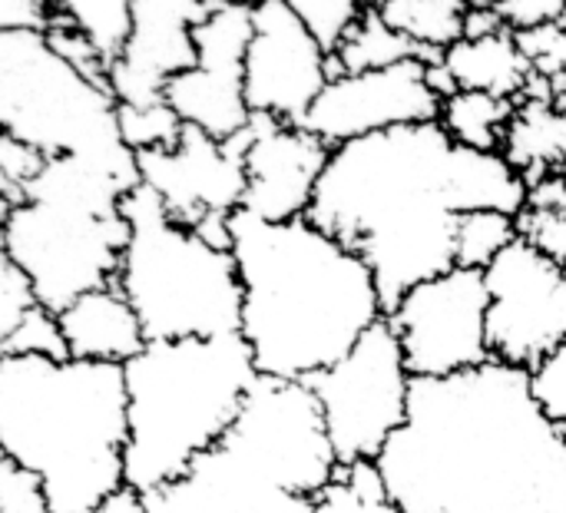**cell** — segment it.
<instances>
[{
    "label": "cell",
    "mask_w": 566,
    "mask_h": 513,
    "mask_svg": "<svg viewBox=\"0 0 566 513\" xmlns=\"http://www.w3.org/2000/svg\"><path fill=\"white\" fill-rule=\"evenodd\" d=\"M56 7L66 23H73L80 33L90 36V43L99 50L106 66L119 56L129 33L133 0H56Z\"/></svg>",
    "instance_id": "4316f807"
},
{
    "label": "cell",
    "mask_w": 566,
    "mask_h": 513,
    "mask_svg": "<svg viewBox=\"0 0 566 513\" xmlns=\"http://www.w3.org/2000/svg\"><path fill=\"white\" fill-rule=\"evenodd\" d=\"M405 60H424L441 63L418 43H411L405 33H398L378 7H365L361 20L352 27V33L342 40V46L332 53V76L342 73H368V70H388Z\"/></svg>",
    "instance_id": "7402d4cb"
},
{
    "label": "cell",
    "mask_w": 566,
    "mask_h": 513,
    "mask_svg": "<svg viewBox=\"0 0 566 513\" xmlns=\"http://www.w3.org/2000/svg\"><path fill=\"white\" fill-rule=\"evenodd\" d=\"M411 381L388 318L368 328L342 362L308 381L342 464L381 458L408 421Z\"/></svg>",
    "instance_id": "9c48e42d"
},
{
    "label": "cell",
    "mask_w": 566,
    "mask_h": 513,
    "mask_svg": "<svg viewBox=\"0 0 566 513\" xmlns=\"http://www.w3.org/2000/svg\"><path fill=\"white\" fill-rule=\"evenodd\" d=\"M378 468L401 513H566V431L531 371L497 358L415 378Z\"/></svg>",
    "instance_id": "6da1fadb"
},
{
    "label": "cell",
    "mask_w": 566,
    "mask_h": 513,
    "mask_svg": "<svg viewBox=\"0 0 566 513\" xmlns=\"http://www.w3.org/2000/svg\"><path fill=\"white\" fill-rule=\"evenodd\" d=\"M242 328L262 378L312 381L385 318L368 262L312 219L232 216Z\"/></svg>",
    "instance_id": "3957f363"
},
{
    "label": "cell",
    "mask_w": 566,
    "mask_h": 513,
    "mask_svg": "<svg viewBox=\"0 0 566 513\" xmlns=\"http://www.w3.org/2000/svg\"><path fill=\"white\" fill-rule=\"evenodd\" d=\"M129 395L126 488L153 494L216 448L259 381L249 342L235 335L149 342L123 365Z\"/></svg>",
    "instance_id": "5b68a950"
},
{
    "label": "cell",
    "mask_w": 566,
    "mask_h": 513,
    "mask_svg": "<svg viewBox=\"0 0 566 513\" xmlns=\"http://www.w3.org/2000/svg\"><path fill=\"white\" fill-rule=\"evenodd\" d=\"M182 129L186 123L166 100L153 106H119V133L136 156L153 149H172L182 139Z\"/></svg>",
    "instance_id": "83f0119b"
},
{
    "label": "cell",
    "mask_w": 566,
    "mask_h": 513,
    "mask_svg": "<svg viewBox=\"0 0 566 513\" xmlns=\"http://www.w3.org/2000/svg\"><path fill=\"white\" fill-rule=\"evenodd\" d=\"M521 50L527 53V60L534 63L537 76H547L554 83L566 80V23H551V27H537V30H524L517 33Z\"/></svg>",
    "instance_id": "d6a6232c"
},
{
    "label": "cell",
    "mask_w": 566,
    "mask_h": 513,
    "mask_svg": "<svg viewBox=\"0 0 566 513\" xmlns=\"http://www.w3.org/2000/svg\"><path fill=\"white\" fill-rule=\"evenodd\" d=\"M461 146L441 123L398 126L332 149L305 219L358 252L375 272L385 315L454 262Z\"/></svg>",
    "instance_id": "7a4b0ae2"
},
{
    "label": "cell",
    "mask_w": 566,
    "mask_h": 513,
    "mask_svg": "<svg viewBox=\"0 0 566 513\" xmlns=\"http://www.w3.org/2000/svg\"><path fill=\"white\" fill-rule=\"evenodd\" d=\"M279 3H285L328 53L342 46V40L352 33V27L361 20L368 7L365 0H279Z\"/></svg>",
    "instance_id": "f1b7e54d"
},
{
    "label": "cell",
    "mask_w": 566,
    "mask_h": 513,
    "mask_svg": "<svg viewBox=\"0 0 566 513\" xmlns=\"http://www.w3.org/2000/svg\"><path fill=\"white\" fill-rule=\"evenodd\" d=\"M531 378H534L537 401L566 431V345H560L541 368H534Z\"/></svg>",
    "instance_id": "e575fe53"
},
{
    "label": "cell",
    "mask_w": 566,
    "mask_h": 513,
    "mask_svg": "<svg viewBox=\"0 0 566 513\" xmlns=\"http://www.w3.org/2000/svg\"><path fill=\"white\" fill-rule=\"evenodd\" d=\"M133 189L83 159H46L20 206L3 209V255L27 272L36 302L60 315L119 275L129 245L123 199Z\"/></svg>",
    "instance_id": "8992f818"
},
{
    "label": "cell",
    "mask_w": 566,
    "mask_h": 513,
    "mask_svg": "<svg viewBox=\"0 0 566 513\" xmlns=\"http://www.w3.org/2000/svg\"><path fill=\"white\" fill-rule=\"evenodd\" d=\"M497 13L507 30L524 33L551 23H566V0H504Z\"/></svg>",
    "instance_id": "74e56055"
},
{
    "label": "cell",
    "mask_w": 566,
    "mask_h": 513,
    "mask_svg": "<svg viewBox=\"0 0 566 513\" xmlns=\"http://www.w3.org/2000/svg\"><path fill=\"white\" fill-rule=\"evenodd\" d=\"M252 43L245 53V100L259 116L305 123L332 80V53L279 0L252 3Z\"/></svg>",
    "instance_id": "9a60e30c"
},
{
    "label": "cell",
    "mask_w": 566,
    "mask_h": 513,
    "mask_svg": "<svg viewBox=\"0 0 566 513\" xmlns=\"http://www.w3.org/2000/svg\"><path fill=\"white\" fill-rule=\"evenodd\" d=\"M123 365L0 358V451L36 474L56 513H86L126 488Z\"/></svg>",
    "instance_id": "277c9868"
},
{
    "label": "cell",
    "mask_w": 566,
    "mask_h": 513,
    "mask_svg": "<svg viewBox=\"0 0 566 513\" xmlns=\"http://www.w3.org/2000/svg\"><path fill=\"white\" fill-rule=\"evenodd\" d=\"M0 126L46 159H83L129 189L143 186L109 83L73 66L46 33H0Z\"/></svg>",
    "instance_id": "ba28073f"
},
{
    "label": "cell",
    "mask_w": 566,
    "mask_h": 513,
    "mask_svg": "<svg viewBox=\"0 0 566 513\" xmlns=\"http://www.w3.org/2000/svg\"><path fill=\"white\" fill-rule=\"evenodd\" d=\"M46 156L36 153L33 146L13 139V136H0V196H3V209L20 206L30 182L43 172Z\"/></svg>",
    "instance_id": "4dcf8cb0"
},
{
    "label": "cell",
    "mask_w": 566,
    "mask_h": 513,
    "mask_svg": "<svg viewBox=\"0 0 566 513\" xmlns=\"http://www.w3.org/2000/svg\"><path fill=\"white\" fill-rule=\"evenodd\" d=\"M36 292L33 282L20 265H13L7 255L0 259V338L10 335L33 308H36Z\"/></svg>",
    "instance_id": "836d02e7"
},
{
    "label": "cell",
    "mask_w": 566,
    "mask_h": 513,
    "mask_svg": "<svg viewBox=\"0 0 566 513\" xmlns=\"http://www.w3.org/2000/svg\"><path fill=\"white\" fill-rule=\"evenodd\" d=\"M242 3H259V0H242Z\"/></svg>",
    "instance_id": "ee69618b"
},
{
    "label": "cell",
    "mask_w": 566,
    "mask_h": 513,
    "mask_svg": "<svg viewBox=\"0 0 566 513\" xmlns=\"http://www.w3.org/2000/svg\"><path fill=\"white\" fill-rule=\"evenodd\" d=\"M517 113V100H504L494 93L478 90H458L441 106V126L458 146L481 149V153H501L507 126Z\"/></svg>",
    "instance_id": "603a6c76"
},
{
    "label": "cell",
    "mask_w": 566,
    "mask_h": 513,
    "mask_svg": "<svg viewBox=\"0 0 566 513\" xmlns=\"http://www.w3.org/2000/svg\"><path fill=\"white\" fill-rule=\"evenodd\" d=\"M521 235L531 239L537 249H544L551 259H557L566 269V212H534L524 209L517 216Z\"/></svg>",
    "instance_id": "d590c367"
},
{
    "label": "cell",
    "mask_w": 566,
    "mask_h": 513,
    "mask_svg": "<svg viewBox=\"0 0 566 513\" xmlns=\"http://www.w3.org/2000/svg\"><path fill=\"white\" fill-rule=\"evenodd\" d=\"M484 279L491 355L524 371L541 368L566 345V269L521 235L484 269Z\"/></svg>",
    "instance_id": "8fae6325"
},
{
    "label": "cell",
    "mask_w": 566,
    "mask_h": 513,
    "mask_svg": "<svg viewBox=\"0 0 566 513\" xmlns=\"http://www.w3.org/2000/svg\"><path fill=\"white\" fill-rule=\"evenodd\" d=\"M428 66L424 60H405L388 70L332 76L302 126L335 149L398 126L438 123L444 100L434 93Z\"/></svg>",
    "instance_id": "5bb4252c"
},
{
    "label": "cell",
    "mask_w": 566,
    "mask_h": 513,
    "mask_svg": "<svg viewBox=\"0 0 566 513\" xmlns=\"http://www.w3.org/2000/svg\"><path fill=\"white\" fill-rule=\"evenodd\" d=\"M129 245L116 289L139 315L149 342L219 338L242 328V279L232 249H216L179 226L146 186L123 199Z\"/></svg>",
    "instance_id": "52a82bcc"
},
{
    "label": "cell",
    "mask_w": 566,
    "mask_h": 513,
    "mask_svg": "<svg viewBox=\"0 0 566 513\" xmlns=\"http://www.w3.org/2000/svg\"><path fill=\"white\" fill-rule=\"evenodd\" d=\"M328 159L332 146L322 143L305 126L252 113L242 212L265 222L305 219Z\"/></svg>",
    "instance_id": "ac0fdd59"
},
{
    "label": "cell",
    "mask_w": 566,
    "mask_h": 513,
    "mask_svg": "<svg viewBox=\"0 0 566 513\" xmlns=\"http://www.w3.org/2000/svg\"><path fill=\"white\" fill-rule=\"evenodd\" d=\"M86 513H149V511H146V498H143L139 491L123 488V491H116L113 498H106L103 504L90 507Z\"/></svg>",
    "instance_id": "ab89813d"
},
{
    "label": "cell",
    "mask_w": 566,
    "mask_h": 513,
    "mask_svg": "<svg viewBox=\"0 0 566 513\" xmlns=\"http://www.w3.org/2000/svg\"><path fill=\"white\" fill-rule=\"evenodd\" d=\"M60 20L63 17L56 0H0V33H13V30L46 33Z\"/></svg>",
    "instance_id": "8d00e7d4"
},
{
    "label": "cell",
    "mask_w": 566,
    "mask_h": 513,
    "mask_svg": "<svg viewBox=\"0 0 566 513\" xmlns=\"http://www.w3.org/2000/svg\"><path fill=\"white\" fill-rule=\"evenodd\" d=\"M252 123L232 139L219 143L196 126L182 129L172 149L139 153V179L159 196L166 212L196 229L209 216H235L245 199V149Z\"/></svg>",
    "instance_id": "2e32d148"
},
{
    "label": "cell",
    "mask_w": 566,
    "mask_h": 513,
    "mask_svg": "<svg viewBox=\"0 0 566 513\" xmlns=\"http://www.w3.org/2000/svg\"><path fill=\"white\" fill-rule=\"evenodd\" d=\"M501 30H507V27H504L497 10H474L471 7L468 23H464V36L478 40V36H491V33H501Z\"/></svg>",
    "instance_id": "60d3db41"
},
{
    "label": "cell",
    "mask_w": 566,
    "mask_h": 513,
    "mask_svg": "<svg viewBox=\"0 0 566 513\" xmlns=\"http://www.w3.org/2000/svg\"><path fill=\"white\" fill-rule=\"evenodd\" d=\"M444 66L454 76L458 90L494 93L504 100H524L537 70L517 43L514 30H501L491 36H464L444 53Z\"/></svg>",
    "instance_id": "ffe728a7"
},
{
    "label": "cell",
    "mask_w": 566,
    "mask_h": 513,
    "mask_svg": "<svg viewBox=\"0 0 566 513\" xmlns=\"http://www.w3.org/2000/svg\"><path fill=\"white\" fill-rule=\"evenodd\" d=\"M527 209L534 212H566V176H544L527 186Z\"/></svg>",
    "instance_id": "f35d334b"
},
{
    "label": "cell",
    "mask_w": 566,
    "mask_h": 513,
    "mask_svg": "<svg viewBox=\"0 0 566 513\" xmlns=\"http://www.w3.org/2000/svg\"><path fill=\"white\" fill-rule=\"evenodd\" d=\"M504 159L527 186L544 176H566V106L554 100H521L507 126Z\"/></svg>",
    "instance_id": "44dd1931"
},
{
    "label": "cell",
    "mask_w": 566,
    "mask_h": 513,
    "mask_svg": "<svg viewBox=\"0 0 566 513\" xmlns=\"http://www.w3.org/2000/svg\"><path fill=\"white\" fill-rule=\"evenodd\" d=\"M517 239H521L517 216H507L497 209L464 212L458 219V232H454V262H458V269L484 272Z\"/></svg>",
    "instance_id": "484cf974"
},
{
    "label": "cell",
    "mask_w": 566,
    "mask_h": 513,
    "mask_svg": "<svg viewBox=\"0 0 566 513\" xmlns=\"http://www.w3.org/2000/svg\"><path fill=\"white\" fill-rule=\"evenodd\" d=\"M60 328L76 362L126 365L146 345V328L116 285L96 289L60 312Z\"/></svg>",
    "instance_id": "d6986e66"
},
{
    "label": "cell",
    "mask_w": 566,
    "mask_h": 513,
    "mask_svg": "<svg viewBox=\"0 0 566 513\" xmlns=\"http://www.w3.org/2000/svg\"><path fill=\"white\" fill-rule=\"evenodd\" d=\"M149 513H308L312 498L239 428L199 454L182 478L143 494Z\"/></svg>",
    "instance_id": "7c38bea8"
},
{
    "label": "cell",
    "mask_w": 566,
    "mask_h": 513,
    "mask_svg": "<svg viewBox=\"0 0 566 513\" xmlns=\"http://www.w3.org/2000/svg\"><path fill=\"white\" fill-rule=\"evenodd\" d=\"M501 3H504V0H471L474 10H497Z\"/></svg>",
    "instance_id": "b9f144b4"
},
{
    "label": "cell",
    "mask_w": 566,
    "mask_h": 513,
    "mask_svg": "<svg viewBox=\"0 0 566 513\" xmlns=\"http://www.w3.org/2000/svg\"><path fill=\"white\" fill-rule=\"evenodd\" d=\"M252 30V3L219 0L216 10L196 27V66L166 86V103L176 116L219 143L252 123L245 100V53Z\"/></svg>",
    "instance_id": "4fadbf2b"
},
{
    "label": "cell",
    "mask_w": 566,
    "mask_h": 513,
    "mask_svg": "<svg viewBox=\"0 0 566 513\" xmlns=\"http://www.w3.org/2000/svg\"><path fill=\"white\" fill-rule=\"evenodd\" d=\"M219 0H133L129 33L109 63V90L119 106H153L166 86L196 66V27Z\"/></svg>",
    "instance_id": "e0dca14e"
},
{
    "label": "cell",
    "mask_w": 566,
    "mask_h": 513,
    "mask_svg": "<svg viewBox=\"0 0 566 513\" xmlns=\"http://www.w3.org/2000/svg\"><path fill=\"white\" fill-rule=\"evenodd\" d=\"M0 355H27V358H50V362H66L70 348L60 328V315L50 308L36 305L10 335L0 338Z\"/></svg>",
    "instance_id": "f546056e"
},
{
    "label": "cell",
    "mask_w": 566,
    "mask_h": 513,
    "mask_svg": "<svg viewBox=\"0 0 566 513\" xmlns=\"http://www.w3.org/2000/svg\"><path fill=\"white\" fill-rule=\"evenodd\" d=\"M308 513H401L378 461L342 464L335 481L312 498Z\"/></svg>",
    "instance_id": "d4e9b609"
},
{
    "label": "cell",
    "mask_w": 566,
    "mask_h": 513,
    "mask_svg": "<svg viewBox=\"0 0 566 513\" xmlns=\"http://www.w3.org/2000/svg\"><path fill=\"white\" fill-rule=\"evenodd\" d=\"M488 312L491 292L478 269H451L415 285L385 315L398 335L411 378H451L488 365Z\"/></svg>",
    "instance_id": "30bf717a"
},
{
    "label": "cell",
    "mask_w": 566,
    "mask_h": 513,
    "mask_svg": "<svg viewBox=\"0 0 566 513\" xmlns=\"http://www.w3.org/2000/svg\"><path fill=\"white\" fill-rule=\"evenodd\" d=\"M378 10L398 33L444 60V53L464 40L471 0H385Z\"/></svg>",
    "instance_id": "cb8c5ba5"
},
{
    "label": "cell",
    "mask_w": 566,
    "mask_h": 513,
    "mask_svg": "<svg viewBox=\"0 0 566 513\" xmlns=\"http://www.w3.org/2000/svg\"><path fill=\"white\" fill-rule=\"evenodd\" d=\"M0 513H56L50 507L46 488L36 474L13 461H0Z\"/></svg>",
    "instance_id": "1f68e13d"
},
{
    "label": "cell",
    "mask_w": 566,
    "mask_h": 513,
    "mask_svg": "<svg viewBox=\"0 0 566 513\" xmlns=\"http://www.w3.org/2000/svg\"><path fill=\"white\" fill-rule=\"evenodd\" d=\"M365 3H368V7H381L385 0H365Z\"/></svg>",
    "instance_id": "7bdbcfd3"
}]
</instances>
